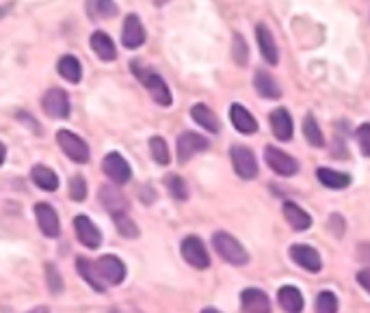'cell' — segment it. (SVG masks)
<instances>
[{"mask_svg": "<svg viewBox=\"0 0 370 313\" xmlns=\"http://www.w3.org/2000/svg\"><path fill=\"white\" fill-rule=\"evenodd\" d=\"M212 246L214 251L226 259L232 266H245L249 262V253L245 251V246L226 231H217L212 236Z\"/></svg>", "mask_w": 370, "mask_h": 313, "instance_id": "cell-1", "label": "cell"}, {"mask_svg": "<svg viewBox=\"0 0 370 313\" xmlns=\"http://www.w3.org/2000/svg\"><path fill=\"white\" fill-rule=\"evenodd\" d=\"M132 69H135V76L143 83V87L150 91V95L156 104H160V106H171V99L174 97H171V91L160 74H156L154 69H143L137 61L132 63Z\"/></svg>", "mask_w": 370, "mask_h": 313, "instance_id": "cell-2", "label": "cell"}, {"mask_svg": "<svg viewBox=\"0 0 370 313\" xmlns=\"http://www.w3.org/2000/svg\"><path fill=\"white\" fill-rule=\"evenodd\" d=\"M57 143L63 149V153L69 160L78 162V165H87L89 162V145L78 137L69 132V130H59L57 132Z\"/></svg>", "mask_w": 370, "mask_h": 313, "instance_id": "cell-3", "label": "cell"}, {"mask_svg": "<svg viewBox=\"0 0 370 313\" xmlns=\"http://www.w3.org/2000/svg\"><path fill=\"white\" fill-rule=\"evenodd\" d=\"M230 158H232V167L240 179H256L258 177V162H256V155L249 147L234 145L230 149Z\"/></svg>", "mask_w": 370, "mask_h": 313, "instance_id": "cell-4", "label": "cell"}, {"mask_svg": "<svg viewBox=\"0 0 370 313\" xmlns=\"http://www.w3.org/2000/svg\"><path fill=\"white\" fill-rule=\"evenodd\" d=\"M41 106H43V113L48 117H53V119H67L69 111H71L67 93L59 87H53V89H48L43 93Z\"/></svg>", "mask_w": 370, "mask_h": 313, "instance_id": "cell-5", "label": "cell"}, {"mask_svg": "<svg viewBox=\"0 0 370 313\" xmlns=\"http://www.w3.org/2000/svg\"><path fill=\"white\" fill-rule=\"evenodd\" d=\"M102 169H104V173L109 175V179L113 181V184H119V186L128 184L130 177H132V169H130L128 160L117 151H111V153L104 155Z\"/></svg>", "mask_w": 370, "mask_h": 313, "instance_id": "cell-6", "label": "cell"}, {"mask_svg": "<svg viewBox=\"0 0 370 313\" xmlns=\"http://www.w3.org/2000/svg\"><path fill=\"white\" fill-rule=\"evenodd\" d=\"M182 257L186 259V262L197 268V270H206L210 266V255H208V249L206 244L197 238V236H186L182 240Z\"/></svg>", "mask_w": 370, "mask_h": 313, "instance_id": "cell-7", "label": "cell"}, {"mask_svg": "<svg viewBox=\"0 0 370 313\" xmlns=\"http://www.w3.org/2000/svg\"><path fill=\"white\" fill-rule=\"evenodd\" d=\"M264 160L270 171H275L278 175H284V177H290L299 171V162L294 160L292 155H288L286 151H282L273 145H268L264 149Z\"/></svg>", "mask_w": 370, "mask_h": 313, "instance_id": "cell-8", "label": "cell"}, {"mask_svg": "<svg viewBox=\"0 0 370 313\" xmlns=\"http://www.w3.org/2000/svg\"><path fill=\"white\" fill-rule=\"evenodd\" d=\"M35 216H37V225L41 229V233L46 238H57L61 233V221L57 210L50 203H37L35 207Z\"/></svg>", "mask_w": 370, "mask_h": 313, "instance_id": "cell-9", "label": "cell"}, {"mask_svg": "<svg viewBox=\"0 0 370 313\" xmlns=\"http://www.w3.org/2000/svg\"><path fill=\"white\" fill-rule=\"evenodd\" d=\"M95 268L100 272V277L104 279L107 285H119L123 279H126V264L121 262L115 255H104L95 262Z\"/></svg>", "mask_w": 370, "mask_h": 313, "instance_id": "cell-10", "label": "cell"}, {"mask_svg": "<svg viewBox=\"0 0 370 313\" xmlns=\"http://www.w3.org/2000/svg\"><path fill=\"white\" fill-rule=\"evenodd\" d=\"M121 43L130 48V50H137L145 43V29L139 20V15L130 13L123 20V29H121Z\"/></svg>", "mask_w": 370, "mask_h": 313, "instance_id": "cell-11", "label": "cell"}, {"mask_svg": "<svg viewBox=\"0 0 370 313\" xmlns=\"http://www.w3.org/2000/svg\"><path fill=\"white\" fill-rule=\"evenodd\" d=\"M74 231L76 238L87 246V249H97L102 244V233L95 227V223L87 216H76L74 218Z\"/></svg>", "mask_w": 370, "mask_h": 313, "instance_id": "cell-12", "label": "cell"}, {"mask_svg": "<svg viewBox=\"0 0 370 313\" xmlns=\"http://www.w3.org/2000/svg\"><path fill=\"white\" fill-rule=\"evenodd\" d=\"M290 257H292V262H297V266L306 268L308 272H318L320 268H323L320 253L308 244H294L290 249Z\"/></svg>", "mask_w": 370, "mask_h": 313, "instance_id": "cell-13", "label": "cell"}, {"mask_svg": "<svg viewBox=\"0 0 370 313\" xmlns=\"http://www.w3.org/2000/svg\"><path fill=\"white\" fill-rule=\"evenodd\" d=\"M208 149V139L197 134V132H184L178 139V160L186 162L189 158H193L195 153L206 151Z\"/></svg>", "mask_w": 370, "mask_h": 313, "instance_id": "cell-14", "label": "cell"}, {"mask_svg": "<svg viewBox=\"0 0 370 313\" xmlns=\"http://www.w3.org/2000/svg\"><path fill=\"white\" fill-rule=\"evenodd\" d=\"M240 307L245 313H270L268 296L258 288H247L240 294Z\"/></svg>", "mask_w": 370, "mask_h": 313, "instance_id": "cell-15", "label": "cell"}, {"mask_svg": "<svg viewBox=\"0 0 370 313\" xmlns=\"http://www.w3.org/2000/svg\"><path fill=\"white\" fill-rule=\"evenodd\" d=\"M256 37H258V46H260V55L268 65H278L280 61V52H278V43L270 35V31L266 29L264 24L256 26Z\"/></svg>", "mask_w": 370, "mask_h": 313, "instance_id": "cell-16", "label": "cell"}, {"mask_svg": "<svg viewBox=\"0 0 370 313\" xmlns=\"http://www.w3.org/2000/svg\"><path fill=\"white\" fill-rule=\"evenodd\" d=\"M230 119H232L234 127L238 130L240 134H256V132H258V121H256V117H254L249 111H247L242 104H232Z\"/></svg>", "mask_w": 370, "mask_h": 313, "instance_id": "cell-17", "label": "cell"}, {"mask_svg": "<svg viewBox=\"0 0 370 313\" xmlns=\"http://www.w3.org/2000/svg\"><path fill=\"white\" fill-rule=\"evenodd\" d=\"M284 218L288 221V225L294 231H308L312 227V216L303 210V207H299L297 203H292V201L284 203Z\"/></svg>", "mask_w": 370, "mask_h": 313, "instance_id": "cell-18", "label": "cell"}, {"mask_svg": "<svg viewBox=\"0 0 370 313\" xmlns=\"http://www.w3.org/2000/svg\"><path fill=\"white\" fill-rule=\"evenodd\" d=\"M278 300H280V307L286 311V313H301L303 311V296L301 292L294 288V285H284L278 292Z\"/></svg>", "mask_w": 370, "mask_h": 313, "instance_id": "cell-19", "label": "cell"}, {"mask_svg": "<svg viewBox=\"0 0 370 313\" xmlns=\"http://www.w3.org/2000/svg\"><path fill=\"white\" fill-rule=\"evenodd\" d=\"M91 50L97 55V59H102V61H115L117 59V48L104 31H95L91 35Z\"/></svg>", "mask_w": 370, "mask_h": 313, "instance_id": "cell-20", "label": "cell"}, {"mask_svg": "<svg viewBox=\"0 0 370 313\" xmlns=\"http://www.w3.org/2000/svg\"><path fill=\"white\" fill-rule=\"evenodd\" d=\"M270 127H273V134L280 141H290L292 139V117L286 109H275L270 113Z\"/></svg>", "mask_w": 370, "mask_h": 313, "instance_id": "cell-21", "label": "cell"}, {"mask_svg": "<svg viewBox=\"0 0 370 313\" xmlns=\"http://www.w3.org/2000/svg\"><path fill=\"white\" fill-rule=\"evenodd\" d=\"M316 177L323 186L331 188V190H340V188H347L351 186V175L349 173H342V171H334V169H318L316 171Z\"/></svg>", "mask_w": 370, "mask_h": 313, "instance_id": "cell-22", "label": "cell"}, {"mask_svg": "<svg viewBox=\"0 0 370 313\" xmlns=\"http://www.w3.org/2000/svg\"><path fill=\"white\" fill-rule=\"evenodd\" d=\"M57 71H59V76L63 78V81H67L71 85L81 83V78H83V65L76 57H71V55H65V57L59 59Z\"/></svg>", "mask_w": 370, "mask_h": 313, "instance_id": "cell-23", "label": "cell"}, {"mask_svg": "<svg viewBox=\"0 0 370 313\" xmlns=\"http://www.w3.org/2000/svg\"><path fill=\"white\" fill-rule=\"evenodd\" d=\"M254 87L258 91L260 97H266V99H278L282 97V89L280 85L275 83V78L266 74V71H256V78H254Z\"/></svg>", "mask_w": 370, "mask_h": 313, "instance_id": "cell-24", "label": "cell"}, {"mask_svg": "<svg viewBox=\"0 0 370 313\" xmlns=\"http://www.w3.org/2000/svg\"><path fill=\"white\" fill-rule=\"evenodd\" d=\"M31 179H33V184L39 186L41 190H48V193H53L59 188V175L53 171V169H48L43 165H37L31 169Z\"/></svg>", "mask_w": 370, "mask_h": 313, "instance_id": "cell-25", "label": "cell"}, {"mask_svg": "<svg viewBox=\"0 0 370 313\" xmlns=\"http://www.w3.org/2000/svg\"><path fill=\"white\" fill-rule=\"evenodd\" d=\"M100 201L104 203V207H107L111 214L126 212L128 210V199L123 197L115 186H102L100 188Z\"/></svg>", "mask_w": 370, "mask_h": 313, "instance_id": "cell-26", "label": "cell"}, {"mask_svg": "<svg viewBox=\"0 0 370 313\" xmlns=\"http://www.w3.org/2000/svg\"><path fill=\"white\" fill-rule=\"evenodd\" d=\"M76 268H78L81 277L91 285L93 290H97V292H104V290H107V283H104V279L100 277V272H97L95 262H89V259H85V257H78V259H76Z\"/></svg>", "mask_w": 370, "mask_h": 313, "instance_id": "cell-27", "label": "cell"}, {"mask_svg": "<svg viewBox=\"0 0 370 313\" xmlns=\"http://www.w3.org/2000/svg\"><path fill=\"white\" fill-rule=\"evenodd\" d=\"M191 117L195 119V123H200L204 130H208V132H212V134H217L221 130L219 117L206 106V104H195V106L191 109Z\"/></svg>", "mask_w": 370, "mask_h": 313, "instance_id": "cell-28", "label": "cell"}, {"mask_svg": "<svg viewBox=\"0 0 370 313\" xmlns=\"http://www.w3.org/2000/svg\"><path fill=\"white\" fill-rule=\"evenodd\" d=\"M85 11L91 20H107L117 15V5L115 0H87Z\"/></svg>", "mask_w": 370, "mask_h": 313, "instance_id": "cell-29", "label": "cell"}, {"mask_svg": "<svg viewBox=\"0 0 370 313\" xmlns=\"http://www.w3.org/2000/svg\"><path fill=\"white\" fill-rule=\"evenodd\" d=\"M303 137H306V141H308L312 147H323V145H325L323 132H320V125L316 123L314 115H308L306 121H303Z\"/></svg>", "mask_w": 370, "mask_h": 313, "instance_id": "cell-30", "label": "cell"}, {"mask_svg": "<svg viewBox=\"0 0 370 313\" xmlns=\"http://www.w3.org/2000/svg\"><path fill=\"white\" fill-rule=\"evenodd\" d=\"M113 221H115L117 231L121 233L123 238H137V236H139V227H137V223H135L126 212H117V214H113Z\"/></svg>", "mask_w": 370, "mask_h": 313, "instance_id": "cell-31", "label": "cell"}, {"mask_svg": "<svg viewBox=\"0 0 370 313\" xmlns=\"http://www.w3.org/2000/svg\"><path fill=\"white\" fill-rule=\"evenodd\" d=\"M150 151H152V158L158 162V165H169L171 155H169V147H167V141L163 137H152L150 139Z\"/></svg>", "mask_w": 370, "mask_h": 313, "instance_id": "cell-32", "label": "cell"}, {"mask_svg": "<svg viewBox=\"0 0 370 313\" xmlns=\"http://www.w3.org/2000/svg\"><path fill=\"white\" fill-rule=\"evenodd\" d=\"M165 186H167V190L171 193V197H176V199H180V201L189 199V186H186V181H184L180 175H167Z\"/></svg>", "mask_w": 370, "mask_h": 313, "instance_id": "cell-33", "label": "cell"}, {"mask_svg": "<svg viewBox=\"0 0 370 313\" xmlns=\"http://www.w3.org/2000/svg\"><path fill=\"white\" fill-rule=\"evenodd\" d=\"M314 307H316V313H338V298H336L334 292L325 290V292H320L316 296Z\"/></svg>", "mask_w": 370, "mask_h": 313, "instance_id": "cell-34", "label": "cell"}, {"mask_svg": "<svg viewBox=\"0 0 370 313\" xmlns=\"http://www.w3.org/2000/svg\"><path fill=\"white\" fill-rule=\"evenodd\" d=\"M69 197L74 201H85L87 199V181L83 179V175H74L69 179Z\"/></svg>", "mask_w": 370, "mask_h": 313, "instance_id": "cell-35", "label": "cell"}, {"mask_svg": "<svg viewBox=\"0 0 370 313\" xmlns=\"http://www.w3.org/2000/svg\"><path fill=\"white\" fill-rule=\"evenodd\" d=\"M247 55H249V48H247L242 35H234V43H232V57L238 65H247Z\"/></svg>", "mask_w": 370, "mask_h": 313, "instance_id": "cell-36", "label": "cell"}, {"mask_svg": "<svg viewBox=\"0 0 370 313\" xmlns=\"http://www.w3.org/2000/svg\"><path fill=\"white\" fill-rule=\"evenodd\" d=\"M46 277H48V290L53 294H61L63 292V281H61V274L57 270V266L48 264L46 266Z\"/></svg>", "mask_w": 370, "mask_h": 313, "instance_id": "cell-37", "label": "cell"}, {"mask_svg": "<svg viewBox=\"0 0 370 313\" xmlns=\"http://www.w3.org/2000/svg\"><path fill=\"white\" fill-rule=\"evenodd\" d=\"M357 143H359L362 153L370 158V123H362L357 127Z\"/></svg>", "mask_w": 370, "mask_h": 313, "instance_id": "cell-38", "label": "cell"}, {"mask_svg": "<svg viewBox=\"0 0 370 313\" xmlns=\"http://www.w3.org/2000/svg\"><path fill=\"white\" fill-rule=\"evenodd\" d=\"M329 231L334 233V236H344V218L342 216H338V214H331V218H329Z\"/></svg>", "mask_w": 370, "mask_h": 313, "instance_id": "cell-39", "label": "cell"}, {"mask_svg": "<svg viewBox=\"0 0 370 313\" xmlns=\"http://www.w3.org/2000/svg\"><path fill=\"white\" fill-rule=\"evenodd\" d=\"M357 283L370 294V268H364V270L357 272Z\"/></svg>", "mask_w": 370, "mask_h": 313, "instance_id": "cell-40", "label": "cell"}, {"mask_svg": "<svg viewBox=\"0 0 370 313\" xmlns=\"http://www.w3.org/2000/svg\"><path fill=\"white\" fill-rule=\"evenodd\" d=\"M5 158H7V147H5L3 143H0V167L5 165Z\"/></svg>", "mask_w": 370, "mask_h": 313, "instance_id": "cell-41", "label": "cell"}, {"mask_svg": "<svg viewBox=\"0 0 370 313\" xmlns=\"http://www.w3.org/2000/svg\"><path fill=\"white\" fill-rule=\"evenodd\" d=\"M9 11H11V5H3V7H0V20H3Z\"/></svg>", "mask_w": 370, "mask_h": 313, "instance_id": "cell-42", "label": "cell"}, {"mask_svg": "<svg viewBox=\"0 0 370 313\" xmlns=\"http://www.w3.org/2000/svg\"><path fill=\"white\" fill-rule=\"evenodd\" d=\"M29 313H48V309L46 307H37V309H31Z\"/></svg>", "mask_w": 370, "mask_h": 313, "instance_id": "cell-43", "label": "cell"}, {"mask_svg": "<svg viewBox=\"0 0 370 313\" xmlns=\"http://www.w3.org/2000/svg\"><path fill=\"white\" fill-rule=\"evenodd\" d=\"M169 0H154V5H158V7H163V5H167Z\"/></svg>", "mask_w": 370, "mask_h": 313, "instance_id": "cell-44", "label": "cell"}, {"mask_svg": "<svg viewBox=\"0 0 370 313\" xmlns=\"http://www.w3.org/2000/svg\"><path fill=\"white\" fill-rule=\"evenodd\" d=\"M202 313H221V311H217V309H212V307H208V309H204Z\"/></svg>", "mask_w": 370, "mask_h": 313, "instance_id": "cell-45", "label": "cell"}, {"mask_svg": "<svg viewBox=\"0 0 370 313\" xmlns=\"http://www.w3.org/2000/svg\"><path fill=\"white\" fill-rule=\"evenodd\" d=\"M113 313H117V311H113Z\"/></svg>", "mask_w": 370, "mask_h": 313, "instance_id": "cell-46", "label": "cell"}]
</instances>
